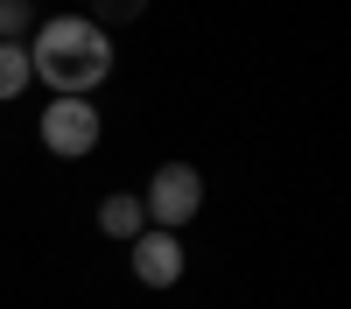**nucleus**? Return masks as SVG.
Segmentation results:
<instances>
[{"label": "nucleus", "mask_w": 351, "mask_h": 309, "mask_svg": "<svg viewBox=\"0 0 351 309\" xmlns=\"http://www.w3.org/2000/svg\"><path fill=\"white\" fill-rule=\"evenodd\" d=\"M28 71L49 84V99H92L112 77V36L92 14H43L28 36Z\"/></svg>", "instance_id": "obj_1"}, {"label": "nucleus", "mask_w": 351, "mask_h": 309, "mask_svg": "<svg viewBox=\"0 0 351 309\" xmlns=\"http://www.w3.org/2000/svg\"><path fill=\"white\" fill-rule=\"evenodd\" d=\"M141 211H148V225H162V232H183V225L204 211V176L197 162H162L148 190H141Z\"/></svg>", "instance_id": "obj_2"}, {"label": "nucleus", "mask_w": 351, "mask_h": 309, "mask_svg": "<svg viewBox=\"0 0 351 309\" xmlns=\"http://www.w3.org/2000/svg\"><path fill=\"white\" fill-rule=\"evenodd\" d=\"M36 134H43V148H49V155L84 162V155L99 148L106 120H99V106H92V99H49V106H43V120H36Z\"/></svg>", "instance_id": "obj_3"}, {"label": "nucleus", "mask_w": 351, "mask_h": 309, "mask_svg": "<svg viewBox=\"0 0 351 309\" xmlns=\"http://www.w3.org/2000/svg\"><path fill=\"white\" fill-rule=\"evenodd\" d=\"M134 281L141 288H176L183 281V267H190V253H183V232H162V225H148V232L134 239Z\"/></svg>", "instance_id": "obj_4"}, {"label": "nucleus", "mask_w": 351, "mask_h": 309, "mask_svg": "<svg viewBox=\"0 0 351 309\" xmlns=\"http://www.w3.org/2000/svg\"><path fill=\"white\" fill-rule=\"evenodd\" d=\"M99 232H106V239H120V246H134L141 232H148L141 190H112V197H106V204H99Z\"/></svg>", "instance_id": "obj_5"}, {"label": "nucleus", "mask_w": 351, "mask_h": 309, "mask_svg": "<svg viewBox=\"0 0 351 309\" xmlns=\"http://www.w3.org/2000/svg\"><path fill=\"white\" fill-rule=\"evenodd\" d=\"M28 84H36V71H28V42H0V106H14Z\"/></svg>", "instance_id": "obj_6"}, {"label": "nucleus", "mask_w": 351, "mask_h": 309, "mask_svg": "<svg viewBox=\"0 0 351 309\" xmlns=\"http://www.w3.org/2000/svg\"><path fill=\"white\" fill-rule=\"evenodd\" d=\"M36 0H0V42H28L36 36Z\"/></svg>", "instance_id": "obj_7"}, {"label": "nucleus", "mask_w": 351, "mask_h": 309, "mask_svg": "<svg viewBox=\"0 0 351 309\" xmlns=\"http://www.w3.org/2000/svg\"><path fill=\"white\" fill-rule=\"evenodd\" d=\"M141 8H148V0H92L84 14H92V21L106 28V21H141Z\"/></svg>", "instance_id": "obj_8"}]
</instances>
